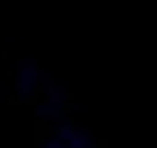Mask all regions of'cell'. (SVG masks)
Here are the masks:
<instances>
[{"label": "cell", "mask_w": 157, "mask_h": 148, "mask_svg": "<svg viewBox=\"0 0 157 148\" xmlns=\"http://www.w3.org/2000/svg\"><path fill=\"white\" fill-rule=\"evenodd\" d=\"M70 99H73V93H67V90H58V87H52V90H47L44 102H47V105H52V108H64V105H70Z\"/></svg>", "instance_id": "obj_1"}, {"label": "cell", "mask_w": 157, "mask_h": 148, "mask_svg": "<svg viewBox=\"0 0 157 148\" xmlns=\"http://www.w3.org/2000/svg\"><path fill=\"white\" fill-rule=\"evenodd\" d=\"M47 148H70V145H67V142H58V139H50Z\"/></svg>", "instance_id": "obj_2"}]
</instances>
